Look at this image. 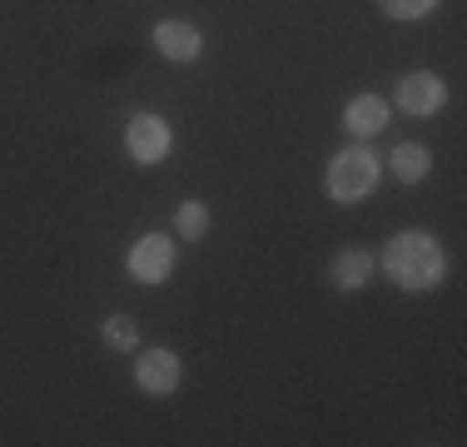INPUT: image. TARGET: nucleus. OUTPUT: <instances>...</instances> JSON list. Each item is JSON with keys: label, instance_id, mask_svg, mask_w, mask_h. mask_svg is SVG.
<instances>
[{"label": "nucleus", "instance_id": "nucleus-5", "mask_svg": "<svg viewBox=\"0 0 467 447\" xmlns=\"http://www.w3.org/2000/svg\"><path fill=\"white\" fill-rule=\"evenodd\" d=\"M388 105H398L408 120H432L442 105H448V80H442L438 70H408L403 80H398Z\"/></svg>", "mask_w": 467, "mask_h": 447}, {"label": "nucleus", "instance_id": "nucleus-9", "mask_svg": "<svg viewBox=\"0 0 467 447\" xmlns=\"http://www.w3.org/2000/svg\"><path fill=\"white\" fill-rule=\"evenodd\" d=\"M373 274H378V254L368 249H338L328 259V284L338 294H363L373 284Z\"/></svg>", "mask_w": 467, "mask_h": 447}, {"label": "nucleus", "instance_id": "nucleus-1", "mask_svg": "<svg viewBox=\"0 0 467 447\" xmlns=\"http://www.w3.org/2000/svg\"><path fill=\"white\" fill-rule=\"evenodd\" d=\"M383 274L393 278L403 294H438L448 284V249L438 244V234L428 229H398L378 254Z\"/></svg>", "mask_w": 467, "mask_h": 447}, {"label": "nucleus", "instance_id": "nucleus-2", "mask_svg": "<svg viewBox=\"0 0 467 447\" xmlns=\"http://www.w3.org/2000/svg\"><path fill=\"white\" fill-rule=\"evenodd\" d=\"M378 179H383V160L368 150V144H358V140H348L338 154L328 160V170H324V194L333 199V204H363V199L378 189Z\"/></svg>", "mask_w": 467, "mask_h": 447}, {"label": "nucleus", "instance_id": "nucleus-13", "mask_svg": "<svg viewBox=\"0 0 467 447\" xmlns=\"http://www.w3.org/2000/svg\"><path fill=\"white\" fill-rule=\"evenodd\" d=\"M442 0H378V10H383L388 20H398V26H418V20L438 16Z\"/></svg>", "mask_w": 467, "mask_h": 447}, {"label": "nucleus", "instance_id": "nucleus-10", "mask_svg": "<svg viewBox=\"0 0 467 447\" xmlns=\"http://www.w3.org/2000/svg\"><path fill=\"white\" fill-rule=\"evenodd\" d=\"M388 170H393L398 184H422V179L432 174V150L418 140H403L393 154H388Z\"/></svg>", "mask_w": 467, "mask_h": 447}, {"label": "nucleus", "instance_id": "nucleus-3", "mask_svg": "<svg viewBox=\"0 0 467 447\" xmlns=\"http://www.w3.org/2000/svg\"><path fill=\"white\" fill-rule=\"evenodd\" d=\"M174 264H180V244L170 239V234L150 229L135 239V249L125 254V274L135 278V284L154 288V284H170L174 278Z\"/></svg>", "mask_w": 467, "mask_h": 447}, {"label": "nucleus", "instance_id": "nucleus-8", "mask_svg": "<svg viewBox=\"0 0 467 447\" xmlns=\"http://www.w3.org/2000/svg\"><path fill=\"white\" fill-rule=\"evenodd\" d=\"M150 40L170 65H194L199 55H204V30H199L194 20H154Z\"/></svg>", "mask_w": 467, "mask_h": 447}, {"label": "nucleus", "instance_id": "nucleus-7", "mask_svg": "<svg viewBox=\"0 0 467 447\" xmlns=\"http://www.w3.org/2000/svg\"><path fill=\"white\" fill-rule=\"evenodd\" d=\"M388 120H393V105H388L383 95H373V89H363V95H353L348 105H343L338 125H343V134H348V140L368 144L373 134L388 130Z\"/></svg>", "mask_w": 467, "mask_h": 447}, {"label": "nucleus", "instance_id": "nucleus-11", "mask_svg": "<svg viewBox=\"0 0 467 447\" xmlns=\"http://www.w3.org/2000/svg\"><path fill=\"white\" fill-rule=\"evenodd\" d=\"M209 224H214V214H209L204 199H184V204L174 209V239L199 244V239H209Z\"/></svg>", "mask_w": 467, "mask_h": 447}, {"label": "nucleus", "instance_id": "nucleus-6", "mask_svg": "<svg viewBox=\"0 0 467 447\" xmlns=\"http://www.w3.org/2000/svg\"><path fill=\"white\" fill-rule=\"evenodd\" d=\"M184 383V363L174 348H135V388L150 398H174Z\"/></svg>", "mask_w": 467, "mask_h": 447}, {"label": "nucleus", "instance_id": "nucleus-12", "mask_svg": "<svg viewBox=\"0 0 467 447\" xmlns=\"http://www.w3.org/2000/svg\"><path fill=\"white\" fill-rule=\"evenodd\" d=\"M99 343L115 353H135L140 348V323L130 318V313H109L105 323H99Z\"/></svg>", "mask_w": 467, "mask_h": 447}, {"label": "nucleus", "instance_id": "nucleus-4", "mask_svg": "<svg viewBox=\"0 0 467 447\" xmlns=\"http://www.w3.org/2000/svg\"><path fill=\"white\" fill-rule=\"evenodd\" d=\"M125 154L140 164V170H154V164H164L174 154V130L164 115H154V109H140V115H130L125 125Z\"/></svg>", "mask_w": 467, "mask_h": 447}]
</instances>
